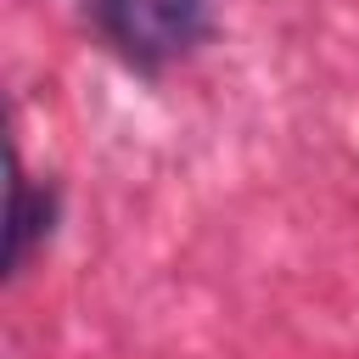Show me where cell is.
<instances>
[{"label":"cell","mask_w":359,"mask_h":359,"mask_svg":"<svg viewBox=\"0 0 359 359\" xmlns=\"http://www.w3.org/2000/svg\"><path fill=\"white\" fill-rule=\"evenodd\" d=\"M90 17L118 56L135 67H163L208 34L213 0H90Z\"/></svg>","instance_id":"cell-1"},{"label":"cell","mask_w":359,"mask_h":359,"mask_svg":"<svg viewBox=\"0 0 359 359\" xmlns=\"http://www.w3.org/2000/svg\"><path fill=\"white\" fill-rule=\"evenodd\" d=\"M50 219H56V191H34L28 180L11 185V224H6V269L17 275L28 264V252L50 236Z\"/></svg>","instance_id":"cell-2"}]
</instances>
